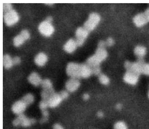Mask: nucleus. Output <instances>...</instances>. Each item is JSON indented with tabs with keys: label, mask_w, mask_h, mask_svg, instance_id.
<instances>
[{
	"label": "nucleus",
	"mask_w": 149,
	"mask_h": 129,
	"mask_svg": "<svg viewBox=\"0 0 149 129\" xmlns=\"http://www.w3.org/2000/svg\"><path fill=\"white\" fill-rule=\"evenodd\" d=\"M13 65H18L21 62L20 58L18 56H15L13 58Z\"/></svg>",
	"instance_id": "31"
},
{
	"label": "nucleus",
	"mask_w": 149,
	"mask_h": 129,
	"mask_svg": "<svg viewBox=\"0 0 149 129\" xmlns=\"http://www.w3.org/2000/svg\"><path fill=\"white\" fill-rule=\"evenodd\" d=\"M139 75L133 72L127 71L123 76V80L127 83L134 85L138 83Z\"/></svg>",
	"instance_id": "9"
},
{
	"label": "nucleus",
	"mask_w": 149,
	"mask_h": 129,
	"mask_svg": "<svg viewBox=\"0 0 149 129\" xmlns=\"http://www.w3.org/2000/svg\"><path fill=\"white\" fill-rule=\"evenodd\" d=\"M66 71L67 75L71 78L78 79L87 78L92 74L91 68L87 64H79L73 62L68 64Z\"/></svg>",
	"instance_id": "1"
},
{
	"label": "nucleus",
	"mask_w": 149,
	"mask_h": 129,
	"mask_svg": "<svg viewBox=\"0 0 149 129\" xmlns=\"http://www.w3.org/2000/svg\"><path fill=\"white\" fill-rule=\"evenodd\" d=\"M36 122L35 119L29 118L22 114L18 115L13 121V123L15 126L21 125L23 127H27L34 124Z\"/></svg>",
	"instance_id": "3"
},
{
	"label": "nucleus",
	"mask_w": 149,
	"mask_h": 129,
	"mask_svg": "<svg viewBox=\"0 0 149 129\" xmlns=\"http://www.w3.org/2000/svg\"><path fill=\"white\" fill-rule=\"evenodd\" d=\"M114 129H127V128L126 124L124 122L119 121L115 124Z\"/></svg>",
	"instance_id": "24"
},
{
	"label": "nucleus",
	"mask_w": 149,
	"mask_h": 129,
	"mask_svg": "<svg viewBox=\"0 0 149 129\" xmlns=\"http://www.w3.org/2000/svg\"><path fill=\"white\" fill-rule=\"evenodd\" d=\"M148 97L149 98V90H148Z\"/></svg>",
	"instance_id": "40"
},
{
	"label": "nucleus",
	"mask_w": 149,
	"mask_h": 129,
	"mask_svg": "<svg viewBox=\"0 0 149 129\" xmlns=\"http://www.w3.org/2000/svg\"><path fill=\"white\" fill-rule=\"evenodd\" d=\"M62 100L59 93H55L47 101L49 107H56L61 103Z\"/></svg>",
	"instance_id": "12"
},
{
	"label": "nucleus",
	"mask_w": 149,
	"mask_h": 129,
	"mask_svg": "<svg viewBox=\"0 0 149 129\" xmlns=\"http://www.w3.org/2000/svg\"><path fill=\"white\" fill-rule=\"evenodd\" d=\"M142 59H139L135 62H125L124 66L127 71H131L140 75L141 74L142 66L144 63Z\"/></svg>",
	"instance_id": "4"
},
{
	"label": "nucleus",
	"mask_w": 149,
	"mask_h": 129,
	"mask_svg": "<svg viewBox=\"0 0 149 129\" xmlns=\"http://www.w3.org/2000/svg\"><path fill=\"white\" fill-rule=\"evenodd\" d=\"M83 98L84 100H87L89 98V95L87 94H85L83 95Z\"/></svg>",
	"instance_id": "37"
},
{
	"label": "nucleus",
	"mask_w": 149,
	"mask_h": 129,
	"mask_svg": "<svg viewBox=\"0 0 149 129\" xmlns=\"http://www.w3.org/2000/svg\"><path fill=\"white\" fill-rule=\"evenodd\" d=\"M21 99L28 106L33 103L34 100V98L32 94L28 93L24 95Z\"/></svg>",
	"instance_id": "21"
},
{
	"label": "nucleus",
	"mask_w": 149,
	"mask_h": 129,
	"mask_svg": "<svg viewBox=\"0 0 149 129\" xmlns=\"http://www.w3.org/2000/svg\"><path fill=\"white\" fill-rule=\"evenodd\" d=\"M39 107L41 111L47 110L49 105L47 101L42 100L40 102Z\"/></svg>",
	"instance_id": "25"
},
{
	"label": "nucleus",
	"mask_w": 149,
	"mask_h": 129,
	"mask_svg": "<svg viewBox=\"0 0 149 129\" xmlns=\"http://www.w3.org/2000/svg\"><path fill=\"white\" fill-rule=\"evenodd\" d=\"M106 45L109 46H113L114 43V40L111 37L108 38L105 42Z\"/></svg>",
	"instance_id": "30"
},
{
	"label": "nucleus",
	"mask_w": 149,
	"mask_h": 129,
	"mask_svg": "<svg viewBox=\"0 0 149 129\" xmlns=\"http://www.w3.org/2000/svg\"><path fill=\"white\" fill-rule=\"evenodd\" d=\"M100 20V17L98 14L95 12L91 13L84 23L83 27L89 32L91 31L96 28Z\"/></svg>",
	"instance_id": "2"
},
{
	"label": "nucleus",
	"mask_w": 149,
	"mask_h": 129,
	"mask_svg": "<svg viewBox=\"0 0 149 129\" xmlns=\"http://www.w3.org/2000/svg\"><path fill=\"white\" fill-rule=\"evenodd\" d=\"M148 21H149V8H148L144 13Z\"/></svg>",
	"instance_id": "34"
},
{
	"label": "nucleus",
	"mask_w": 149,
	"mask_h": 129,
	"mask_svg": "<svg viewBox=\"0 0 149 129\" xmlns=\"http://www.w3.org/2000/svg\"><path fill=\"white\" fill-rule=\"evenodd\" d=\"M134 53L139 59H142L146 54V49L143 46H138L135 48Z\"/></svg>",
	"instance_id": "19"
},
{
	"label": "nucleus",
	"mask_w": 149,
	"mask_h": 129,
	"mask_svg": "<svg viewBox=\"0 0 149 129\" xmlns=\"http://www.w3.org/2000/svg\"><path fill=\"white\" fill-rule=\"evenodd\" d=\"M99 79L100 83L104 85H107L109 82L108 77L103 74H100L99 75Z\"/></svg>",
	"instance_id": "23"
},
{
	"label": "nucleus",
	"mask_w": 149,
	"mask_h": 129,
	"mask_svg": "<svg viewBox=\"0 0 149 129\" xmlns=\"http://www.w3.org/2000/svg\"><path fill=\"white\" fill-rule=\"evenodd\" d=\"M141 74L149 76V63H144L143 65Z\"/></svg>",
	"instance_id": "26"
},
{
	"label": "nucleus",
	"mask_w": 149,
	"mask_h": 129,
	"mask_svg": "<svg viewBox=\"0 0 149 129\" xmlns=\"http://www.w3.org/2000/svg\"><path fill=\"white\" fill-rule=\"evenodd\" d=\"M78 46L75 40L70 39L64 44L63 49L67 53H72L76 49Z\"/></svg>",
	"instance_id": "14"
},
{
	"label": "nucleus",
	"mask_w": 149,
	"mask_h": 129,
	"mask_svg": "<svg viewBox=\"0 0 149 129\" xmlns=\"http://www.w3.org/2000/svg\"><path fill=\"white\" fill-rule=\"evenodd\" d=\"M38 30L42 35L46 37L51 35L54 30V27L51 23L45 20L40 24L38 26Z\"/></svg>",
	"instance_id": "7"
},
{
	"label": "nucleus",
	"mask_w": 149,
	"mask_h": 129,
	"mask_svg": "<svg viewBox=\"0 0 149 129\" xmlns=\"http://www.w3.org/2000/svg\"><path fill=\"white\" fill-rule=\"evenodd\" d=\"M55 93L53 88L42 89L41 93V96L42 100L47 101Z\"/></svg>",
	"instance_id": "18"
},
{
	"label": "nucleus",
	"mask_w": 149,
	"mask_h": 129,
	"mask_svg": "<svg viewBox=\"0 0 149 129\" xmlns=\"http://www.w3.org/2000/svg\"><path fill=\"white\" fill-rule=\"evenodd\" d=\"M28 79L29 82L35 86H38L41 85L42 80L39 75L36 72L31 74Z\"/></svg>",
	"instance_id": "16"
},
{
	"label": "nucleus",
	"mask_w": 149,
	"mask_h": 129,
	"mask_svg": "<svg viewBox=\"0 0 149 129\" xmlns=\"http://www.w3.org/2000/svg\"><path fill=\"white\" fill-rule=\"evenodd\" d=\"M48 120V118L42 117L40 120V122L42 123H44L47 122Z\"/></svg>",
	"instance_id": "36"
},
{
	"label": "nucleus",
	"mask_w": 149,
	"mask_h": 129,
	"mask_svg": "<svg viewBox=\"0 0 149 129\" xmlns=\"http://www.w3.org/2000/svg\"><path fill=\"white\" fill-rule=\"evenodd\" d=\"M107 54L105 47L98 46L94 55L97 60L101 62L106 58Z\"/></svg>",
	"instance_id": "15"
},
{
	"label": "nucleus",
	"mask_w": 149,
	"mask_h": 129,
	"mask_svg": "<svg viewBox=\"0 0 149 129\" xmlns=\"http://www.w3.org/2000/svg\"><path fill=\"white\" fill-rule=\"evenodd\" d=\"M80 85V83L78 79L71 78L66 82L65 87L68 92H73L78 89Z\"/></svg>",
	"instance_id": "11"
},
{
	"label": "nucleus",
	"mask_w": 149,
	"mask_h": 129,
	"mask_svg": "<svg viewBox=\"0 0 149 129\" xmlns=\"http://www.w3.org/2000/svg\"><path fill=\"white\" fill-rule=\"evenodd\" d=\"M47 55L43 53H40L35 57L34 61L38 66L42 67L44 66L47 60Z\"/></svg>",
	"instance_id": "17"
},
{
	"label": "nucleus",
	"mask_w": 149,
	"mask_h": 129,
	"mask_svg": "<svg viewBox=\"0 0 149 129\" xmlns=\"http://www.w3.org/2000/svg\"><path fill=\"white\" fill-rule=\"evenodd\" d=\"M116 107L118 110L120 109L122 107V105L120 104H118L116 105Z\"/></svg>",
	"instance_id": "39"
},
{
	"label": "nucleus",
	"mask_w": 149,
	"mask_h": 129,
	"mask_svg": "<svg viewBox=\"0 0 149 129\" xmlns=\"http://www.w3.org/2000/svg\"><path fill=\"white\" fill-rule=\"evenodd\" d=\"M41 111L43 117H48L49 115V113L47 110H43Z\"/></svg>",
	"instance_id": "32"
},
{
	"label": "nucleus",
	"mask_w": 149,
	"mask_h": 129,
	"mask_svg": "<svg viewBox=\"0 0 149 129\" xmlns=\"http://www.w3.org/2000/svg\"><path fill=\"white\" fill-rule=\"evenodd\" d=\"M27 105L22 100H20L15 102L12 107V110L15 114L19 115L23 114L25 110Z\"/></svg>",
	"instance_id": "10"
},
{
	"label": "nucleus",
	"mask_w": 149,
	"mask_h": 129,
	"mask_svg": "<svg viewBox=\"0 0 149 129\" xmlns=\"http://www.w3.org/2000/svg\"><path fill=\"white\" fill-rule=\"evenodd\" d=\"M3 17L5 22L8 26L15 24L19 19L18 13L15 10L13 9L3 14Z\"/></svg>",
	"instance_id": "6"
},
{
	"label": "nucleus",
	"mask_w": 149,
	"mask_h": 129,
	"mask_svg": "<svg viewBox=\"0 0 149 129\" xmlns=\"http://www.w3.org/2000/svg\"><path fill=\"white\" fill-rule=\"evenodd\" d=\"M53 129H63L62 126L58 123H56L54 125L53 127Z\"/></svg>",
	"instance_id": "33"
},
{
	"label": "nucleus",
	"mask_w": 149,
	"mask_h": 129,
	"mask_svg": "<svg viewBox=\"0 0 149 129\" xmlns=\"http://www.w3.org/2000/svg\"><path fill=\"white\" fill-rule=\"evenodd\" d=\"M52 17L51 16H48L46 18L45 21L51 23V22L52 21Z\"/></svg>",
	"instance_id": "35"
},
{
	"label": "nucleus",
	"mask_w": 149,
	"mask_h": 129,
	"mask_svg": "<svg viewBox=\"0 0 149 129\" xmlns=\"http://www.w3.org/2000/svg\"><path fill=\"white\" fill-rule=\"evenodd\" d=\"M98 117L100 118L102 117L103 116V114L101 112H99L97 113Z\"/></svg>",
	"instance_id": "38"
},
{
	"label": "nucleus",
	"mask_w": 149,
	"mask_h": 129,
	"mask_svg": "<svg viewBox=\"0 0 149 129\" xmlns=\"http://www.w3.org/2000/svg\"><path fill=\"white\" fill-rule=\"evenodd\" d=\"M30 37V33L26 30H22L19 34L16 36L13 39V44L16 47L22 44Z\"/></svg>",
	"instance_id": "8"
},
{
	"label": "nucleus",
	"mask_w": 149,
	"mask_h": 129,
	"mask_svg": "<svg viewBox=\"0 0 149 129\" xmlns=\"http://www.w3.org/2000/svg\"><path fill=\"white\" fill-rule=\"evenodd\" d=\"M133 21L135 25L139 27L143 26L148 21L145 14L142 13L135 15Z\"/></svg>",
	"instance_id": "13"
},
{
	"label": "nucleus",
	"mask_w": 149,
	"mask_h": 129,
	"mask_svg": "<svg viewBox=\"0 0 149 129\" xmlns=\"http://www.w3.org/2000/svg\"><path fill=\"white\" fill-rule=\"evenodd\" d=\"M41 85L42 89L53 88L51 81L49 79H45L42 80Z\"/></svg>",
	"instance_id": "22"
},
{
	"label": "nucleus",
	"mask_w": 149,
	"mask_h": 129,
	"mask_svg": "<svg viewBox=\"0 0 149 129\" xmlns=\"http://www.w3.org/2000/svg\"><path fill=\"white\" fill-rule=\"evenodd\" d=\"M3 15L12 9L11 4L9 3H3Z\"/></svg>",
	"instance_id": "27"
},
{
	"label": "nucleus",
	"mask_w": 149,
	"mask_h": 129,
	"mask_svg": "<svg viewBox=\"0 0 149 129\" xmlns=\"http://www.w3.org/2000/svg\"><path fill=\"white\" fill-rule=\"evenodd\" d=\"M89 32L84 27H78L75 32V40L78 46H82L87 38Z\"/></svg>",
	"instance_id": "5"
},
{
	"label": "nucleus",
	"mask_w": 149,
	"mask_h": 129,
	"mask_svg": "<svg viewBox=\"0 0 149 129\" xmlns=\"http://www.w3.org/2000/svg\"><path fill=\"white\" fill-rule=\"evenodd\" d=\"M92 74L99 75L101 73V69L100 66L91 68Z\"/></svg>",
	"instance_id": "28"
},
{
	"label": "nucleus",
	"mask_w": 149,
	"mask_h": 129,
	"mask_svg": "<svg viewBox=\"0 0 149 129\" xmlns=\"http://www.w3.org/2000/svg\"><path fill=\"white\" fill-rule=\"evenodd\" d=\"M3 65L6 69L11 68L13 65V59L8 54L4 55L3 57Z\"/></svg>",
	"instance_id": "20"
},
{
	"label": "nucleus",
	"mask_w": 149,
	"mask_h": 129,
	"mask_svg": "<svg viewBox=\"0 0 149 129\" xmlns=\"http://www.w3.org/2000/svg\"><path fill=\"white\" fill-rule=\"evenodd\" d=\"M59 94L63 100L67 98L69 96L68 91L66 90L61 91Z\"/></svg>",
	"instance_id": "29"
}]
</instances>
